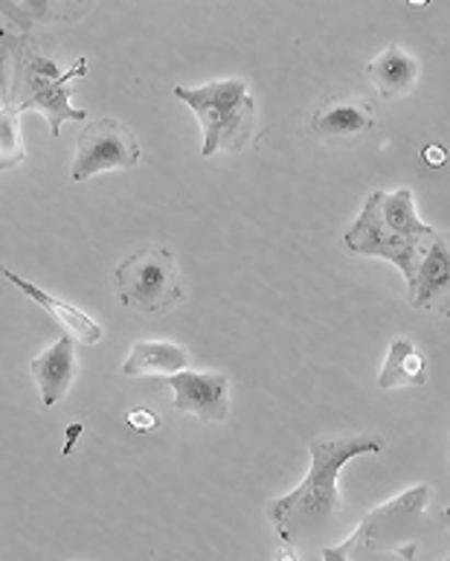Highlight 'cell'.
Wrapping results in <instances>:
<instances>
[{"mask_svg":"<svg viewBox=\"0 0 450 561\" xmlns=\"http://www.w3.org/2000/svg\"><path fill=\"white\" fill-rule=\"evenodd\" d=\"M311 448V469L300 486L267 503V518L285 547L311 550L332 538L343 524V497L337 489L341 469L351 457L384 451L381 436L343 434L318 436Z\"/></svg>","mask_w":450,"mask_h":561,"instance_id":"obj_1","label":"cell"},{"mask_svg":"<svg viewBox=\"0 0 450 561\" xmlns=\"http://www.w3.org/2000/svg\"><path fill=\"white\" fill-rule=\"evenodd\" d=\"M436 233H439L436 227L418 218L413 190L401 186L395 193L378 190L369 195L358 221L343 233V244L346 251L358 256H381L392 262L409 285L416 274L418 256L425 253L427 242Z\"/></svg>","mask_w":450,"mask_h":561,"instance_id":"obj_2","label":"cell"},{"mask_svg":"<svg viewBox=\"0 0 450 561\" xmlns=\"http://www.w3.org/2000/svg\"><path fill=\"white\" fill-rule=\"evenodd\" d=\"M434 489L422 486L407 489L399 497L369 510L360 520V527L349 538H343L337 547H325V561H355L369 556L395 553L404 559H416L418 553V524L425 518L427 503Z\"/></svg>","mask_w":450,"mask_h":561,"instance_id":"obj_3","label":"cell"},{"mask_svg":"<svg viewBox=\"0 0 450 561\" xmlns=\"http://www.w3.org/2000/svg\"><path fill=\"white\" fill-rule=\"evenodd\" d=\"M175 96L195 111L204 128V146H200L204 158L216 151H239L253 140L256 100L247 91L244 79H221L200 88L177 84Z\"/></svg>","mask_w":450,"mask_h":561,"instance_id":"obj_4","label":"cell"},{"mask_svg":"<svg viewBox=\"0 0 450 561\" xmlns=\"http://www.w3.org/2000/svg\"><path fill=\"white\" fill-rule=\"evenodd\" d=\"M117 294L123 306L149 318L166 314L186 297L175 253L166 248H140L119 262Z\"/></svg>","mask_w":450,"mask_h":561,"instance_id":"obj_5","label":"cell"},{"mask_svg":"<svg viewBox=\"0 0 450 561\" xmlns=\"http://www.w3.org/2000/svg\"><path fill=\"white\" fill-rule=\"evenodd\" d=\"M140 142H137L131 128L123 126L119 119H91L79 131V146H76L70 178L76 184H82V181L102 175V172L131 169L140 163Z\"/></svg>","mask_w":450,"mask_h":561,"instance_id":"obj_6","label":"cell"},{"mask_svg":"<svg viewBox=\"0 0 450 561\" xmlns=\"http://www.w3.org/2000/svg\"><path fill=\"white\" fill-rule=\"evenodd\" d=\"M79 70L61 73L56 68V61L35 56V53H26L24 65H21V82L26 88V100L18 102V108L42 111L44 117L50 119V131L56 137H59L65 119H88L84 111L70 108V100H67V82L76 79V76H82Z\"/></svg>","mask_w":450,"mask_h":561,"instance_id":"obj_7","label":"cell"},{"mask_svg":"<svg viewBox=\"0 0 450 561\" xmlns=\"http://www.w3.org/2000/svg\"><path fill=\"white\" fill-rule=\"evenodd\" d=\"M175 390V408L181 413H193L200 422H224L230 413V376L224 373H195L177 369L163 376Z\"/></svg>","mask_w":450,"mask_h":561,"instance_id":"obj_8","label":"cell"},{"mask_svg":"<svg viewBox=\"0 0 450 561\" xmlns=\"http://www.w3.org/2000/svg\"><path fill=\"white\" fill-rule=\"evenodd\" d=\"M372 126H376V111L358 96L325 100L311 117V135L325 142L355 140Z\"/></svg>","mask_w":450,"mask_h":561,"instance_id":"obj_9","label":"cell"},{"mask_svg":"<svg viewBox=\"0 0 450 561\" xmlns=\"http://www.w3.org/2000/svg\"><path fill=\"white\" fill-rule=\"evenodd\" d=\"M30 373H33L35 385H38L42 402L47 404V408H56V404L67 396V390L73 387V378L76 373H79L73 335L65 332L56 344L47 346L38 358H33Z\"/></svg>","mask_w":450,"mask_h":561,"instance_id":"obj_10","label":"cell"},{"mask_svg":"<svg viewBox=\"0 0 450 561\" xmlns=\"http://www.w3.org/2000/svg\"><path fill=\"white\" fill-rule=\"evenodd\" d=\"M448 285H450V244H448V236L436 233L434 239L427 242L425 253L418 256L413 283L407 285L413 309H430L439 297L448 294Z\"/></svg>","mask_w":450,"mask_h":561,"instance_id":"obj_11","label":"cell"},{"mask_svg":"<svg viewBox=\"0 0 450 561\" xmlns=\"http://www.w3.org/2000/svg\"><path fill=\"white\" fill-rule=\"evenodd\" d=\"M0 274H3L9 283L15 285L18 291H24L30 300L38 302L42 309L50 311L53 318L59 320L61 327H65L70 335H73V341H82V344H88V346L100 344L102 335H105V329H102L93 318H88L84 311H79L76 306H70V302L59 300V297H53V294H47L44 288H38L35 283H30V279L18 277L15 271H9L7 265H0Z\"/></svg>","mask_w":450,"mask_h":561,"instance_id":"obj_12","label":"cell"},{"mask_svg":"<svg viewBox=\"0 0 450 561\" xmlns=\"http://www.w3.org/2000/svg\"><path fill=\"white\" fill-rule=\"evenodd\" d=\"M364 73H367L372 88H376L384 100H401V96H407V93L418 84L422 65H418V59H413L404 47L390 44L378 59L369 61Z\"/></svg>","mask_w":450,"mask_h":561,"instance_id":"obj_13","label":"cell"},{"mask_svg":"<svg viewBox=\"0 0 450 561\" xmlns=\"http://www.w3.org/2000/svg\"><path fill=\"white\" fill-rule=\"evenodd\" d=\"M430 378V364L425 352L418 350L409 337H395L386 352L384 367L378 376L381 390H399V387H425Z\"/></svg>","mask_w":450,"mask_h":561,"instance_id":"obj_14","label":"cell"},{"mask_svg":"<svg viewBox=\"0 0 450 561\" xmlns=\"http://www.w3.org/2000/svg\"><path fill=\"white\" fill-rule=\"evenodd\" d=\"M184 367L186 346L172 344V341H137V344H131V352L123 364V376L163 378Z\"/></svg>","mask_w":450,"mask_h":561,"instance_id":"obj_15","label":"cell"},{"mask_svg":"<svg viewBox=\"0 0 450 561\" xmlns=\"http://www.w3.org/2000/svg\"><path fill=\"white\" fill-rule=\"evenodd\" d=\"M26 158L24 135H21V108L15 102L0 105V172L18 167Z\"/></svg>","mask_w":450,"mask_h":561,"instance_id":"obj_16","label":"cell"},{"mask_svg":"<svg viewBox=\"0 0 450 561\" xmlns=\"http://www.w3.org/2000/svg\"><path fill=\"white\" fill-rule=\"evenodd\" d=\"M126 422L134 427V431H142V434H146V431H154V427L160 425L158 416H154L151 411H146V408H134V411H128Z\"/></svg>","mask_w":450,"mask_h":561,"instance_id":"obj_17","label":"cell"},{"mask_svg":"<svg viewBox=\"0 0 450 561\" xmlns=\"http://www.w3.org/2000/svg\"><path fill=\"white\" fill-rule=\"evenodd\" d=\"M425 163H427V167H434V169H442L445 163H448V151H445L442 146L430 142V146L425 149Z\"/></svg>","mask_w":450,"mask_h":561,"instance_id":"obj_18","label":"cell"},{"mask_svg":"<svg viewBox=\"0 0 450 561\" xmlns=\"http://www.w3.org/2000/svg\"><path fill=\"white\" fill-rule=\"evenodd\" d=\"M42 3H44V7H47V3H50V7H61L59 9V15H70V9H73V7H79V9H82V7H88V0H42Z\"/></svg>","mask_w":450,"mask_h":561,"instance_id":"obj_19","label":"cell"},{"mask_svg":"<svg viewBox=\"0 0 450 561\" xmlns=\"http://www.w3.org/2000/svg\"><path fill=\"white\" fill-rule=\"evenodd\" d=\"M409 3H413V7H425L427 0H409Z\"/></svg>","mask_w":450,"mask_h":561,"instance_id":"obj_20","label":"cell"}]
</instances>
